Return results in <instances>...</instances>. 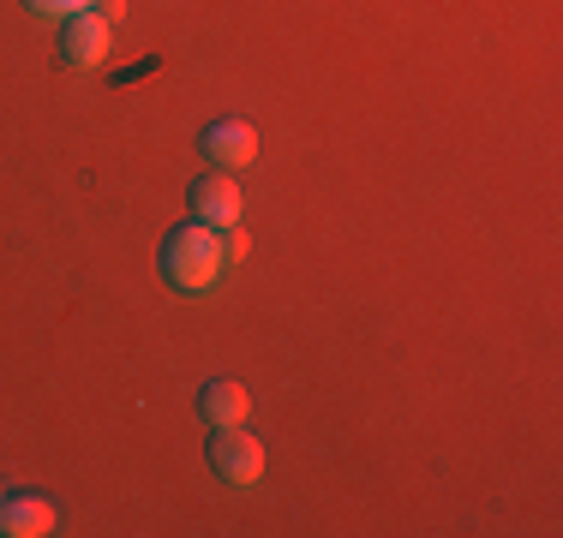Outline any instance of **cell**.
<instances>
[{
    "label": "cell",
    "mask_w": 563,
    "mask_h": 538,
    "mask_svg": "<svg viewBox=\"0 0 563 538\" xmlns=\"http://www.w3.org/2000/svg\"><path fill=\"white\" fill-rule=\"evenodd\" d=\"M90 12H97V19H109V24H120V19H126V0H97Z\"/></svg>",
    "instance_id": "obj_10"
},
{
    "label": "cell",
    "mask_w": 563,
    "mask_h": 538,
    "mask_svg": "<svg viewBox=\"0 0 563 538\" xmlns=\"http://www.w3.org/2000/svg\"><path fill=\"white\" fill-rule=\"evenodd\" d=\"M246 251H252L246 227H240V222H234V227H222V258H228V264H246Z\"/></svg>",
    "instance_id": "obj_9"
},
{
    "label": "cell",
    "mask_w": 563,
    "mask_h": 538,
    "mask_svg": "<svg viewBox=\"0 0 563 538\" xmlns=\"http://www.w3.org/2000/svg\"><path fill=\"white\" fill-rule=\"evenodd\" d=\"M114 54V24L97 19V12H78V19L60 24V60L73 72H97L102 60Z\"/></svg>",
    "instance_id": "obj_3"
},
{
    "label": "cell",
    "mask_w": 563,
    "mask_h": 538,
    "mask_svg": "<svg viewBox=\"0 0 563 538\" xmlns=\"http://www.w3.org/2000/svg\"><path fill=\"white\" fill-rule=\"evenodd\" d=\"M210 473L222 484H234V491H258L264 484V442L246 425H222L210 437Z\"/></svg>",
    "instance_id": "obj_2"
},
{
    "label": "cell",
    "mask_w": 563,
    "mask_h": 538,
    "mask_svg": "<svg viewBox=\"0 0 563 538\" xmlns=\"http://www.w3.org/2000/svg\"><path fill=\"white\" fill-rule=\"evenodd\" d=\"M198 419H205L210 430L246 425V419H252V395L234 383V377H210V383L198 389Z\"/></svg>",
    "instance_id": "obj_7"
},
{
    "label": "cell",
    "mask_w": 563,
    "mask_h": 538,
    "mask_svg": "<svg viewBox=\"0 0 563 538\" xmlns=\"http://www.w3.org/2000/svg\"><path fill=\"white\" fill-rule=\"evenodd\" d=\"M31 7V19H48V24H66V19H78V12H90L97 0H24Z\"/></svg>",
    "instance_id": "obj_8"
},
{
    "label": "cell",
    "mask_w": 563,
    "mask_h": 538,
    "mask_svg": "<svg viewBox=\"0 0 563 538\" xmlns=\"http://www.w3.org/2000/svg\"><path fill=\"white\" fill-rule=\"evenodd\" d=\"M55 527H60V508L48 503V496H36V491L0 496V533H7V538H43Z\"/></svg>",
    "instance_id": "obj_6"
},
{
    "label": "cell",
    "mask_w": 563,
    "mask_h": 538,
    "mask_svg": "<svg viewBox=\"0 0 563 538\" xmlns=\"http://www.w3.org/2000/svg\"><path fill=\"white\" fill-rule=\"evenodd\" d=\"M186 204H192V222H205V227H234V222H240V204H246V192H240L234 173H205V180H192Z\"/></svg>",
    "instance_id": "obj_4"
},
{
    "label": "cell",
    "mask_w": 563,
    "mask_h": 538,
    "mask_svg": "<svg viewBox=\"0 0 563 538\" xmlns=\"http://www.w3.org/2000/svg\"><path fill=\"white\" fill-rule=\"evenodd\" d=\"M0 496H7V491H0Z\"/></svg>",
    "instance_id": "obj_11"
},
{
    "label": "cell",
    "mask_w": 563,
    "mask_h": 538,
    "mask_svg": "<svg viewBox=\"0 0 563 538\" xmlns=\"http://www.w3.org/2000/svg\"><path fill=\"white\" fill-rule=\"evenodd\" d=\"M222 227H205V222H186L163 239V281L180 300H205L222 276Z\"/></svg>",
    "instance_id": "obj_1"
},
{
    "label": "cell",
    "mask_w": 563,
    "mask_h": 538,
    "mask_svg": "<svg viewBox=\"0 0 563 538\" xmlns=\"http://www.w3.org/2000/svg\"><path fill=\"white\" fill-rule=\"evenodd\" d=\"M205 156L217 161L222 173H240L258 161V126L252 120H217V126H205Z\"/></svg>",
    "instance_id": "obj_5"
}]
</instances>
